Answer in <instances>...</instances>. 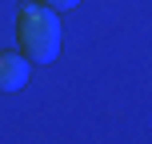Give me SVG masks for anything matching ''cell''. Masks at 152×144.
Wrapping results in <instances>:
<instances>
[{"label":"cell","mask_w":152,"mask_h":144,"mask_svg":"<svg viewBox=\"0 0 152 144\" xmlns=\"http://www.w3.org/2000/svg\"><path fill=\"white\" fill-rule=\"evenodd\" d=\"M16 40L20 56H32L36 64H48L60 48V20L44 4H20L16 12Z\"/></svg>","instance_id":"6da1fadb"},{"label":"cell","mask_w":152,"mask_h":144,"mask_svg":"<svg viewBox=\"0 0 152 144\" xmlns=\"http://www.w3.org/2000/svg\"><path fill=\"white\" fill-rule=\"evenodd\" d=\"M28 80V56L16 52H0V92H16Z\"/></svg>","instance_id":"7a4b0ae2"},{"label":"cell","mask_w":152,"mask_h":144,"mask_svg":"<svg viewBox=\"0 0 152 144\" xmlns=\"http://www.w3.org/2000/svg\"><path fill=\"white\" fill-rule=\"evenodd\" d=\"M36 4H44L48 12H68V8H76L80 0H36Z\"/></svg>","instance_id":"3957f363"}]
</instances>
